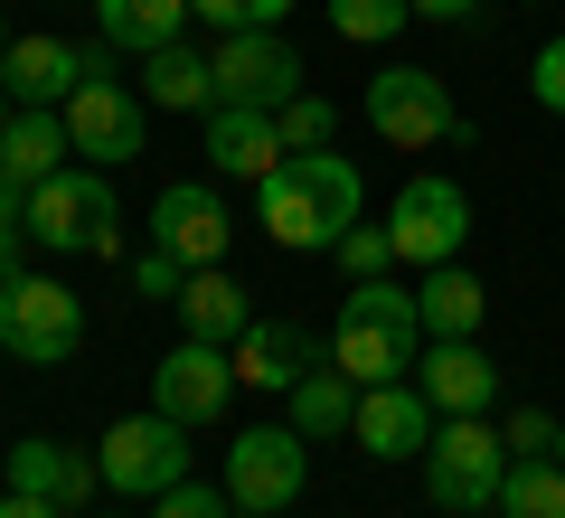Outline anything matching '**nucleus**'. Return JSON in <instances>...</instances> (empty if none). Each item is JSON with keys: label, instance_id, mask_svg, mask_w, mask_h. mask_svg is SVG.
I'll return each mask as SVG.
<instances>
[{"label": "nucleus", "instance_id": "ea45409f", "mask_svg": "<svg viewBox=\"0 0 565 518\" xmlns=\"http://www.w3.org/2000/svg\"><path fill=\"white\" fill-rule=\"evenodd\" d=\"M0 47H10V29H0Z\"/></svg>", "mask_w": 565, "mask_h": 518}, {"label": "nucleus", "instance_id": "e433bc0d", "mask_svg": "<svg viewBox=\"0 0 565 518\" xmlns=\"http://www.w3.org/2000/svg\"><path fill=\"white\" fill-rule=\"evenodd\" d=\"M481 0H415V20H471Z\"/></svg>", "mask_w": 565, "mask_h": 518}, {"label": "nucleus", "instance_id": "ddd939ff", "mask_svg": "<svg viewBox=\"0 0 565 518\" xmlns=\"http://www.w3.org/2000/svg\"><path fill=\"white\" fill-rule=\"evenodd\" d=\"M151 245L180 255L189 274H199V264H226V245H236V208H226L207 180H170L161 199H151Z\"/></svg>", "mask_w": 565, "mask_h": 518}, {"label": "nucleus", "instance_id": "6ab92c4d", "mask_svg": "<svg viewBox=\"0 0 565 518\" xmlns=\"http://www.w3.org/2000/svg\"><path fill=\"white\" fill-rule=\"evenodd\" d=\"M95 480H104V472H95V453H66V443H47V434L10 443V490L47 499V509H66V518L95 499Z\"/></svg>", "mask_w": 565, "mask_h": 518}, {"label": "nucleus", "instance_id": "a878e982", "mask_svg": "<svg viewBox=\"0 0 565 518\" xmlns=\"http://www.w3.org/2000/svg\"><path fill=\"white\" fill-rule=\"evenodd\" d=\"M500 518H565V462L556 453H509Z\"/></svg>", "mask_w": 565, "mask_h": 518}, {"label": "nucleus", "instance_id": "393cba45", "mask_svg": "<svg viewBox=\"0 0 565 518\" xmlns=\"http://www.w3.org/2000/svg\"><path fill=\"white\" fill-rule=\"evenodd\" d=\"M282 424H302L311 443H330V434H349V424H359V378H349V368H311L302 387H292V415Z\"/></svg>", "mask_w": 565, "mask_h": 518}, {"label": "nucleus", "instance_id": "f03ea898", "mask_svg": "<svg viewBox=\"0 0 565 518\" xmlns=\"http://www.w3.org/2000/svg\"><path fill=\"white\" fill-rule=\"evenodd\" d=\"M415 359H424V302L396 274L349 283L340 320H330V368H349L359 387H396V378H415Z\"/></svg>", "mask_w": 565, "mask_h": 518}, {"label": "nucleus", "instance_id": "f8f14e48", "mask_svg": "<svg viewBox=\"0 0 565 518\" xmlns=\"http://www.w3.org/2000/svg\"><path fill=\"white\" fill-rule=\"evenodd\" d=\"M207 66H217V104H264V114H282V104L302 95V57H292L282 29H236Z\"/></svg>", "mask_w": 565, "mask_h": 518}, {"label": "nucleus", "instance_id": "c756f323", "mask_svg": "<svg viewBox=\"0 0 565 518\" xmlns=\"http://www.w3.org/2000/svg\"><path fill=\"white\" fill-rule=\"evenodd\" d=\"M189 10H199L217 39H236V29H282V10H292V0H189Z\"/></svg>", "mask_w": 565, "mask_h": 518}, {"label": "nucleus", "instance_id": "5701e85b", "mask_svg": "<svg viewBox=\"0 0 565 518\" xmlns=\"http://www.w3.org/2000/svg\"><path fill=\"white\" fill-rule=\"evenodd\" d=\"M199 20L189 0H95V29L114 47H132V57H151V47H180V29Z\"/></svg>", "mask_w": 565, "mask_h": 518}, {"label": "nucleus", "instance_id": "c85d7f7f", "mask_svg": "<svg viewBox=\"0 0 565 518\" xmlns=\"http://www.w3.org/2000/svg\"><path fill=\"white\" fill-rule=\"evenodd\" d=\"M330 255H340V274H349V283H367V274H396V226H349V236L330 245Z\"/></svg>", "mask_w": 565, "mask_h": 518}, {"label": "nucleus", "instance_id": "aec40b11", "mask_svg": "<svg viewBox=\"0 0 565 518\" xmlns=\"http://www.w3.org/2000/svg\"><path fill=\"white\" fill-rule=\"evenodd\" d=\"M66 151H76V133H66L57 104H20L10 133H0V180L39 189V180H57V170H66Z\"/></svg>", "mask_w": 565, "mask_h": 518}, {"label": "nucleus", "instance_id": "412c9836", "mask_svg": "<svg viewBox=\"0 0 565 518\" xmlns=\"http://www.w3.org/2000/svg\"><path fill=\"white\" fill-rule=\"evenodd\" d=\"M245 320H255V311H245V283L226 274V264H199V274L180 283V330H189V339H217V349H236Z\"/></svg>", "mask_w": 565, "mask_h": 518}, {"label": "nucleus", "instance_id": "1a4fd4ad", "mask_svg": "<svg viewBox=\"0 0 565 518\" xmlns=\"http://www.w3.org/2000/svg\"><path fill=\"white\" fill-rule=\"evenodd\" d=\"M386 226H396V264H462L471 245V189L444 180V170H424V180L396 189V208H386Z\"/></svg>", "mask_w": 565, "mask_h": 518}, {"label": "nucleus", "instance_id": "c9c22d12", "mask_svg": "<svg viewBox=\"0 0 565 518\" xmlns=\"http://www.w3.org/2000/svg\"><path fill=\"white\" fill-rule=\"evenodd\" d=\"M0 518H66V509H47V499H29V490H10V499H0Z\"/></svg>", "mask_w": 565, "mask_h": 518}, {"label": "nucleus", "instance_id": "423d86ee", "mask_svg": "<svg viewBox=\"0 0 565 518\" xmlns=\"http://www.w3.org/2000/svg\"><path fill=\"white\" fill-rule=\"evenodd\" d=\"M302 480H311V434L302 424H245L226 443V499L245 518H282L302 499Z\"/></svg>", "mask_w": 565, "mask_h": 518}, {"label": "nucleus", "instance_id": "cd10ccee", "mask_svg": "<svg viewBox=\"0 0 565 518\" xmlns=\"http://www.w3.org/2000/svg\"><path fill=\"white\" fill-rule=\"evenodd\" d=\"M282 151H330V133H340V104H330V95H311V85H302V95H292V104H282Z\"/></svg>", "mask_w": 565, "mask_h": 518}, {"label": "nucleus", "instance_id": "f257e3e1", "mask_svg": "<svg viewBox=\"0 0 565 518\" xmlns=\"http://www.w3.org/2000/svg\"><path fill=\"white\" fill-rule=\"evenodd\" d=\"M359 170H349L340 151H292L274 170V180L255 189V226L274 245H292V255H330V245L359 226Z\"/></svg>", "mask_w": 565, "mask_h": 518}, {"label": "nucleus", "instance_id": "b1692460", "mask_svg": "<svg viewBox=\"0 0 565 518\" xmlns=\"http://www.w3.org/2000/svg\"><path fill=\"white\" fill-rule=\"evenodd\" d=\"M415 302H424V339H481V311H490L481 274H462V264H434Z\"/></svg>", "mask_w": 565, "mask_h": 518}, {"label": "nucleus", "instance_id": "79ce46f5", "mask_svg": "<svg viewBox=\"0 0 565 518\" xmlns=\"http://www.w3.org/2000/svg\"><path fill=\"white\" fill-rule=\"evenodd\" d=\"M104 518H114V509H104Z\"/></svg>", "mask_w": 565, "mask_h": 518}, {"label": "nucleus", "instance_id": "a19ab883", "mask_svg": "<svg viewBox=\"0 0 565 518\" xmlns=\"http://www.w3.org/2000/svg\"><path fill=\"white\" fill-rule=\"evenodd\" d=\"M481 518H500V509H481Z\"/></svg>", "mask_w": 565, "mask_h": 518}, {"label": "nucleus", "instance_id": "39448f33", "mask_svg": "<svg viewBox=\"0 0 565 518\" xmlns=\"http://www.w3.org/2000/svg\"><path fill=\"white\" fill-rule=\"evenodd\" d=\"M0 349L29 368H66L85 349V302L57 274H10L0 283Z\"/></svg>", "mask_w": 565, "mask_h": 518}, {"label": "nucleus", "instance_id": "20e7f679", "mask_svg": "<svg viewBox=\"0 0 565 518\" xmlns=\"http://www.w3.org/2000/svg\"><path fill=\"white\" fill-rule=\"evenodd\" d=\"M29 245L47 255H114L122 245V199L104 170H57L29 189Z\"/></svg>", "mask_w": 565, "mask_h": 518}, {"label": "nucleus", "instance_id": "7ed1b4c3", "mask_svg": "<svg viewBox=\"0 0 565 518\" xmlns=\"http://www.w3.org/2000/svg\"><path fill=\"white\" fill-rule=\"evenodd\" d=\"M500 480H509V434L490 415H444L434 443H424V499L452 518H481L500 509Z\"/></svg>", "mask_w": 565, "mask_h": 518}, {"label": "nucleus", "instance_id": "72a5a7b5", "mask_svg": "<svg viewBox=\"0 0 565 518\" xmlns=\"http://www.w3.org/2000/svg\"><path fill=\"white\" fill-rule=\"evenodd\" d=\"M500 434H509V453H556V434H565V424H546V405H509V415H500Z\"/></svg>", "mask_w": 565, "mask_h": 518}, {"label": "nucleus", "instance_id": "2f4dec72", "mask_svg": "<svg viewBox=\"0 0 565 518\" xmlns=\"http://www.w3.org/2000/svg\"><path fill=\"white\" fill-rule=\"evenodd\" d=\"M180 283H189L180 255H161V245H151V255H132V293H141V302H180Z\"/></svg>", "mask_w": 565, "mask_h": 518}, {"label": "nucleus", "instance_id": "6e6552de", "mask_svg": "<svg viewBox=\"0 0 565 518\" xmlns=\"http://www.w3.org/2000/svg\"><path fill=\"white\" fill-rule=\"evenodd\" d=\"M367 123H377L386 151H434V141L462 133L452 85L434 76V66H377V76H367Z\"/></svg>", "mask_w": 565, "mask_h": 518}, {"label": "nucleus", "instance_id": "4be33fe9", "mask_svg": "<svg viewBox=\"0 0 565 518\" xmlns=\"http://www.w3.org/2000/svg\"><path fill=\"white\" fill-rule=\"evenodd\" d=\"M141 104H161V114H217V66L199 47H151L141 57Z\"/></svg>", "mask_w": 565, "mask_h": 518}, {"label": "nucleus", "instance_id": "9b49d317", "mask_svg": "<svg viewBox=\"0 0 565 518\" xmlns=\"http://www.w3.org/2000/svg\"><path fill=\"white\" fill-rule=\"evenodd\" d=\"M151 405H161V415H180L189 434H199V424H217L226 405H236V359H226L217 339H170V359L151 368Z\"/></svg>", "mask_w": 565, "mask_h": 518}, {"label": "nucleus", "instance_id": "bb28decb", "mask_svg": "<svg viewBox=\"0 0 565 518\" xmlns=\"http://www.w3.org/2000/svg\"><path fill=\"white\" fill-rule=\"evenodd\" d=\"M321 10H330V29H340V39H359V47L396 39V29L415 20V0H321Z\"/></svg>", "mask_w": 565, "mask_h": 518}, {"label": "nucleus", "instance_id": "2eb2a0df", "mask_svg": "<svg viewBox=\"0 0 565 518\" xmlns=\"http://www.w3.org/2000/svg\"><path fill=\"white\" fill-rule=\"evenodd\" d=\"M282 123L264 114V104H217V114H207V170H217V180H245V189H264L282 170Z\"/></svg>", "mask_w": 565, "mask_h": 518}, {"label": "nucleus", "instance_id": "0eeeda50", "mask_svg": "<svg viewBox=\"0 0 565 518\" xmlns=\"http://www.w3.org/2000/svg\"><path fill=\"white\" fill-rule=\"evenodd\" d=\"M95 472H104V490H122V499H161V490H180L189 480V424L180 415H122L114 434L95 443Z\"/></svg>", "mask_w": 565, "mask_h": 518}, {"label": "nucleus", "instance_id": "58836bf2", "mask_svg": "<svg viewBox=\"0 0 565 518\" xmlns=\"http://www.w3.org/2000/svg\"><path fill=\"white\" fill-rule=\"evenodd\" d=\"M556 462H565V434H556Z\"/></svg>", "mask_w": 565, "mask_h": 518}, {"label": "nucleus", "instance_id": "f3484780", "mask_svg": "<svg viewBox=\"0 0 565 518\" xmlns=\"http://www.w3.org/2000/svg\"><path fill=\"white\" fill-rule=\"evenodd\" d=\"M236 359V387H264V397H292V387L321 368V339L302 320H245V339L226 349Z\"/></svg>", "mask_w": 565, "mask_h": 518}, {"label": "nucleus", "instance_id": "473e14b6", "mask_svg": "<svg viewBox=\"0 0 565 518\" xmlns=\"http://www.w3.org/2000/svg\"><path fill=\"white\" fill-rule=\"evenodd\" d=\"M20 236H29V189L0 180V283L20 274Z\"/></svg>", "mask_w": 565, "mask_h": 518}, {"label": "nucleus", "instance_id": "7c9ffc66", "mask_svg": "<svg viewBox=\"0 0 565 518\" xmlns=\"http://www.w3.org/2000/svg\"><path fill=\"white\" fill-rule=\"evenodd\" d=\"M151 518H236V499H226V480L207 490V480H180V490L151 499Z\"/></svg>", "mask_w": 565, "mask_h": 518}, {"label": "nucleus", "instance_id": "a211bd4d", "mask_svg": "<svg viewBox=\"0 0 565 518\" xmlns=\"http://www.w3.org/2000/svg\"><path fill=\"white\" fill-rule=\"evenodd\" d=\"M415 387L434 397V415H490L500 405V368H490L481 339H434L415 359Z\"/></svg>", "mask_w": 565, "mask_h": 518}, {"label": "nucleus", "instance_id": "4468645a", "mask_svg": "<svg viewBox=\"0 0 565 518\" xmlns=\"http://www.w3.org/2000/svg\"><path fill=\"white\" fill-rule=\"evenodd\" d=\"M434 397H424L415 378H396V387H359V453H377V462H424V443H434Z\"/></svg>", "mask_w": 565, "mask_h": 518}, {"label": "nucleus", "instance_id": "9d476101", "mask_svg": "<svg viewBox=\"0 0 565 518\" xmlns=\"http://www.w3.org/2000/svg\"><path fill=\"white\" fill-rule=\"evenodd\" d=\"M66 133H76V151H95V170H122V160H141V133H151V104L132 95V85H114V66L95 57V76L76 85V95L57 104Z\"/></svg>", "mask_w": 565, "mask_h": 518}, {"label": "nucleus", "instance_id": "f704fd0d", "mask_svg": "<svg viewBox=\"0 0 565 518\" xmlns=\"http://www.w3.org/2000/svg\"><path fill=\"white\" fill-rule=\"evenodd\" d=\"M527 95H537L546 114H565V39H546L537 57H527Z\"/></svg>", "mask_w": 565, "mask_h": 518}, {"label": "nucleus", "instance_id": "4c0bfd02", "mask_svg": "<svg viewBox=\"0 0 565 518\" xmlns=\"http://www.w3.org/2000/svg\"><path fill=\"white\" fill-rule=\"evenodd\" d=\"M0 133H10V85H0Z\"/></svg>", "mask_w": 565, "mask_h": 518}, {"label": "nucleus", "instance_id": "dca6fc26", "mask_svg": "<svg viewBox=\"0 0 565 518\" xmlns=\"http://www.w3.org/2000/svg\"><path fill=\"white\" fill-rule=\"evenodd\" d=\"M85 76H95V47H66V39H47V29H29V39L0 47V85H10V104H66Z\"/></svg>", "mask_w": 565, "mask_h": 518}]
</instances>
